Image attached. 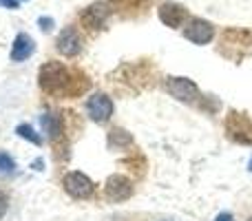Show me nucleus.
I'll use <instances>...</instances> for the list:
<instances>
[{"label":"nucleus","mask_w":252,"mask_h":221,"mask_svg":"<svg viewBox=\"0 0 252 221\" xmlns=\"http://www.w3.org/2000/svg\"><path fill=\"white\" fill-rule=\"evenodd\" d=\"M20 0H0V7H7V9H18Z\"/></svg>","instance_id":"obj_18"},{"label":"nucleus","mask_w":252,"mask_h":221,"mask_svg":"<svg viewBox=\"0 0 252 221\" xmlns=\"http://www.w3.org/2000/svg\"><path fill=\"white\" fill-rule=\"evenodd\" d=\"M159 20L170 29H177L186 22V9L177 2H164L159 7Z\"/></svg>","instance_id":"obj_10"},{"label":"nucleus","mask_w":252,"mask_h":221,"mask_svg":"<svg viewBox=\"0 0 252 221\" xmlns=\"http://www.w3.org/2000/svg\"><path fill=\"white\" fill-rule=\"evenodd\" d=\"M215 221H235V217H232V213H219Z\"/></svg>","instance_id":"obj_19"},{"label":"nucleus","mask_w":252,"mask_h":221,"mask_svg":"<svg viewBox=\"0 0 252 221\" xmlns=\"http://www.w3.org/2000/svg\"><path fill=\"white\" fill-rule=\"evenodd\" d=\"M166 89L179 102H195L199 97V87L190 78H168Z\"/></svg>","instance_id":"obj_8"},{"label":"nucleus","mask_w":252,"mask_h":221,"mask_svg":"<svg viewBox=\"0 0 252 221\" xmlns=\"http://www.w3.org/2000/svg\"><path fill=\"white\" fill-rule=\"evenodd\" d=\"M161 221H170V219H161Z\"/></svg>","instance_id":"obj_22"},{"label":"nucleus","mask_w":252,"mask_h":221,"mask_svg":"<svg viewBox=\"0 0 252 221\" xmlns=\"http://www.w3.org/2000/svg\"><path fill=\"white\" fill-rule=\"evenodd\" d=\"M35 51V42L29 33H18L16 40L11 44V60L13 62H22L27 60L29 56H33Z\"/></svg>","instance_id":"obj_11"},{"label":"nucleus","mask_w":252,"mask_h":221,"mask_svg":"<svg viewBox=\"0 0 252 221\" xmlns=\"http://www.w3.org/2000/svg\"><path fill=\"white\" fill-rule=\"evenodd\" d=\"M38 25H40V29H42V31H51L53 29V18H40V20H38Z\"/></svg>","instance_id":"obj_17"},{"label":"nucleus","mask_w":252,"mask_h":221,"mask_svg":"<svg viewBox=\"0 0 252 221\" xmlns=\"http://www.w3.org/2000/svg\"><path fill=\"white\" fill-rule=\"evenodd\" d=\"M248 170L252 173V157H250V161H248Z\"/></svg>","instance_id":"obj_20"},{"label":"nucleus","mask_w":252,"mask_h":221,"mask_svg":"<svg viewBox=\"0 0 252 221\" xmlns=\"http://www.w3.org/2000/svg\"><path fill=\"white\" fill-rule=\"evenodd\" d=\"M56 49L64 58H75L80 51H82V38H80V31L75 29L73 25H66L64 29L60 31V35H58Z\"/></svg>","instance_id":"obj_7"},{"label":"nucleus","mask_w":252,"mask_h":221,"mask_svg":"<svg viewBox=\"0 0 252 221\" xmlns=\"http://www.w3.org/2000/svg\"><path fill=\"white\" fill-rule=\"evenodd\" d=\"M64 190L73 199H91L95 192V184L89 179V175L80 173V170H71L64 175Z\"/></svg>","instance_id":"obj_2"},{"label":"nucleus","mask_w":252,"mask_h":221,"mask_svg":"<svg viewBox=\"0 0 252 221\" xmlns=\"http://www.w3.org/2000/svg\"><path fill=\"white\" fill-rule=\"evenodd\" d=\"M111 16L109 2H93L80 13V22H82L87 29H102L106 25Z\"/></svg>","instance_id":"obj_9"},{"label":"nucleus","mask_w":252,"mask_h":221,"mask_svg":"<svg viewBox=\"0 0 252 221\" xmlns=\"http://www.w3.org/2000/svg\"><path fill=\"white\" fill-rule=\"evenodd\" d=\"M40 87L47 93H51V95H64V93H71L73 75L62 62L49 60L40 69Z\"/></svg>","instance_id":"obj_1"},{"label":"nucleus","mask_w":252,"mask_h":221,"mask_svg":"<svg viewBox=\"0 0 252 221\" xmlns=\"http://www.w3.org/2000/svg\"><path fill=\"white\" fill-rule=\"evenodd\" d=\"M226 128H228V135L235 142L246 144V146L252 144V122L244 113H230V117L226 122Z\"/></svg>","instance_id":"obj_6"},{"label":"nucleus","mask_w":252,"mask_h":221,"mask_svg":"<svg viewBox=\"0 0 252 221\" xmlns=\"http://www.w3.org/2000/svg\"><path fill=\"white\" fill-rule=\"evenodd\" d=\"M16 133L20 135L22 139H27V142L35 144V146H42V137H40V135L33 130V126H29V124H18V126H16Z\"/></svg>","instance_id":"obj_13"},{"label":"nucleus","mask_w":252,"mask_h":221,"mask_svg":"<svg viewBox=\"0 0 252 221\" xmlns=\"http://www.w3.org/2000/svg\"><path fill=\"white\" fill-rule=\"evenodd\" d=\"M13 168H16V161H13V157L9 155V153L0 151V173H11Z\"/></svg>","instance_id":"obj_15"},{"label":"nucleus","mask_w":252,"mask_h":221,"mask_svg":"<svg viewBox=\"0 0 252 221\" xmlns=\"http://www.w3.org/2000/svg\"><path fill=\"white\" fill-rule=\"evenodd\" d=\"M40 124H42V130L47 133V137L51 139V142H56V139L62 137V130H64V124H62V117L58 115V113H42V117H40Z\"/></svg>","instance_id":"obj_12"},{"label":"nucleus","mask_w":252,"mask_h":221,"mask_svg":"<svg viewBox=\"0 0 252 221\" xmlns=\"http://www.w3.org/2000/svg\"><path fill=\"white\" fill-rule=\"evenodd\" d=\"M246 221H252V217H248V219H246Z\"/></svg>","instance_id":"obj_21"},{"label":"nucleus","mask_w":252,"mask_h":221,"mask_svg":"<svg viewBox=\"0 0 252 221\" xmlns=\"http://www.w3.org/2000/svg\"><path fill=\"white\" fill-rule=\"evenodd\" d=\"M184 38L190 40L197 47H204L215 38V27L213 22L204 20V18H190L184 25Z\"/></svg>","instance_id":"obj_3"},{"label":"nucleus","mask_w":252,"mask_h":221,"mask_svg":"<svg viewBox=\"0 0 252 221\" xmlns=\"http://www.w3.org/2000/svg\"><path fill=\"white\" fill-rule=\"evenodd\" d=\"M113 100H111L106 93H93L91 97L87 100V113L93 122L97 124H106V122L113 117Z\"/></svg>","instance_id":"obj_4"},{"label":"nucleus","mask_w":252,"mask_h":221,"mask_svg":"<svg viewBox=\"0 0 252 221\" xmlns=\"http://www.w3.org/2000/svg\"><path fill=\"white\" fill-rule=\"evenodd\" d=\"M7 210H9V197H7V192L0 190V219L7 215Z\"/></svg>","instance_id":"obj_16"},{"label":"nucleus","mask_w":252,"mask_h":221,"mask_svg":"<svg viewBox=\"0 0 252 221\" xmlns=\"http://www.w3.org/2000/svg\"><path fill=\"white\" fill-rule=\"evenodd\" d=\"M109 144L111 146H130L133 144V137H130L126 130H122V128H113L109 133Z\"/></svg>","instance_id":"obj_14"},{"label":"nucleus","mask_w":252,"mask_h":221,"mask_svg":"<svg viewBox=\"0 0 252 221\" xmlns=\"http://www.w3.org/2000/svg\"><path fill=\"white\" fill-rule=\"evenodd\" d=\"M104 195L113 204L130 199L133 197V182L128 177H124V175H111L104 184Z\"/></svg>","instance_id":"obj_5"}]
</instances>
